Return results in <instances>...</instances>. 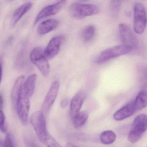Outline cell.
<instances>
[{"label": "cell", "mask_w": 147, "mask_h": 147, "mask_svg": "<svg viewBox=\"0 0 147 147\" xmlns=\"http://www.w3.org/2000/svg\"><path fill=\"white\" fill-rule=\"evenodd\" d=\"M147 130V115L140 114L134 119L131 130L128 136V140L131 143L138 142Z\"/></svg>", "instance_id": "6da1fadb"}, {"label": "cell", "mask_w": 147, "mask_h": 147, "mask_svg": "<svg viewBox=\"0 0 147 147\" xmlns=\"http://www.w3.org/2000/svg\"><path fill=\"white\" fill-rule=\"evenodd\" d=\"M69 12L74 18L80 20L86 16L97 14L99 12V9L94 4L75 3L70 6Z\"/></svg>", "instance_id": "7a4b0ae2"}, {"label": "cell", "mask_w": 147, "mask_h": 147, "mask_svg": "<svg viewBox=\"0 0 147 147\" xmlns=\"http://www.w3.org/2000/svg\"><path fill=\"white\" fill-rule=\"evenodd\" d=\"M31 62L38 68L40 73L45 77L49 75L50 66L47 59L44 54V50L40 47H35L30 54Z\"/></svg>", "instance_id": "3957f363"}, {"label": "cell", "mask_w": 147, "mask_h": 147, "mask_svg": "<svg viewBox=\"0 0 147 147\" xmlns=\"http://www.w3.org/2000/svg\"><path fill=\"white\" fill-rule=\"evenodd\" d=\"M132 48L123 45L108 48L102 52L96 59V63L102 64L113 59L125 55L133 51Z\"/></svg>", "instance_id": "277c9868"}, {"label": "cell", "mask_w": 147, "mask_h": 147, "mask_svg": "<svg viewBox=\"0 0 147 147\" xmlns=\"http://www.w3.org/2000/svg\"><path fill=\"white\" fill-rule=\"evenodd\" d=\"M134 27L135 32L138 34L143 33L147 25L146 12L145 7L141 3H137L134 7Z\"/></svg>", "instance_id": "5b68a950"}, {"label": "cell", "mask_w": 147, "mask_h": 147, "mask_svg": "<svg viewBox=\"0 0 147 147\" xmlns=\"http://www.w3.org/2000/svg\"><path fill=\"white\" fill-rule=\"evenodd\" d=\"M30 121L38 140L48 132L45 116L41 111L33 113L30 117Z\"/></svg>", "instance_id": "8992f818"}, {"label": "cell", "mask_w": 147, "mask_h": 147, "mask_svg": "<svg viewBox=\"0 0 147 147\" xmlns=\"http://www.w3.org/2000/svg\"><path fill=\"white\" fill-rule=\"evenodd\" d=\"M29 98L25 96L22 92L21 90L16 106L15 109L19 119L22 125L25 126L28 124V114L30 107Z\"/></svg>", "instance_id": "52a82bcc"}, {"label": "cell", "mask_w": 147, "mask_h": 147, "mask_svg": "<svg viewBox=\"0 0 147 147\" xmlns=\"http://www.w3.org/2000/svg\"><path fill=\"white\" fill-rule=\"evenodd\" d=\"M119 32L122 45L129 47L133 50L139 45V41L129 27L123 23L119 25Z\"/></svg>", "instance_id": "ba28073f"}, {"label": "cell", "mask_w": 147, "mask_h": 147, "mask_svg": "<svg viewBox=\"0 0 147 147\" xmlns=\"http://www.w3.org/2000/svg\"><path fill=\"white\" fill-rule=\"evenodd\" d=\"M59 88V82L57 80L54 81L52 84L49 91L45 98L41 106V111L45 116L48 115L51 108L55 102Z\"/></svg>", "instance_id": "9c48e42d"}, {"label": "cell", "mask_w": 147, "mask_h": 147, "mask_svg": "<svg viewBox=\"0 0 147 147\" xmlns=\"http://www.w3.org/2000/svg\"><path fill=\"white\" fill-rule=\"evenodd\" d=\"M67 0H57L53 4L48 5L39 13L35 18L34 24L36 25L42 19L55 15L59 12L66 3Z\"/></svg>", "instance_id": "30bf717a"}, {"label": "cell", "mask_w": 147, "mask_h": 147, "mask_svg": "<svg viewBox=\"0 0 147 147\" xmlns=\"http://www.w3.org/2000/svg\"><path fill=\"white\" fill-rule=\"evenodd\" d=\"M64 40V37L61 35L55 36L50 40L44 50V54L47 59L53 58L57 55Z\"/></svg>", "instance_id": "8fae6325"}, {"label": "cell", "mask_w": 147, "mask_h": 147, "mask_svg": "<svg viewBox=\"0 0 147 147\" xmlns=\"http://www.w3.org/2000/svg\"><path fill=\"white\" fill-rule=\"evenodd\" d=\"M86 97L85 92L83 91H80L71 99L70 106V115L71 119L80 112Z\"/></svg>", "instance_id": "7c38bea8"}, {"label": "cell", "mask_w": 147, "mask_h": 147, "mask_svg": "<svg viewBox=\"0 0 147 147\" xmlns=\"http://www.w3.org/2000/svg\"><path fill=\"white\" fill-rule=\"evenodd\" d=\"M135 111L134 101H132L117 111L113 117L116 121H123L133 115Z\"/></svg>", "instance_id": "4fadbf2b"}, {"label": "cell", "mask_w": 147, "mask_h": 147, "mask_svg": "<svg viewBox=\"0 0 147 147\" xmlns=\"http://www.w3.org/2000/svg\"><path fill=\"white\" fill-rule=\"evenodd\" d=\"M59 22L56 19H49L42 22L38 28V32L40 35H45L55 30L58 26Z\"/></svg>", "instance_id": "5bb4252c"}, {"label": "cell", "mask_w": 147, "mask_h": 147, "mask_svg": "<svg viewBox=\"0 0 147 147\" xmlns=\"http://www.w3.org/2000/svg\"><path fill=\"white\" fill-rule=\"evenodd\" d=\"M25 76H20L18 77L12 87L11 92V101L13 107L15 109L16 103L21 92Z\"/></svg>", "instance_id": "9a60e30c"}, {"label": "cell", "mask_w": 147, "mask_h": 147, "mask_svg": "<svg viewBox=\"0 0 147 147\" xmlns=\"http://www.w3.org/2000/svg\"><path fill=\"white\" fill-rule=\"evenodd\" d=\"M37 78V74H32L30 75L23 83L22 92L29 98L32 96L34 91Z\"/></svg>", "instance_id": "2e32d148"}, {"label": "cell", "mask_w": 147, "mask_h": 147, "mask_svg": "<svg viewBox=\"0 0 147 147\" xmlns=\"http://www.w3.org/2000/svg\"><path fill=\"white\" fill-rule=\"evenodd\" d=\"M32 7V3L30 2L26 3L19 7L14 12L12 19L11 23L14 26L21 20L22 16L27 13Z\"/></svg>", "instance_id": "e0dca14e"}, {"label": "cell", "mask_w": 147, "mask_h": 147, "mask_svg": "<svg viewBox=\"0 0 147 147\" xmlns=\"http://www.w3.org/2000/svg\"><path fill=\"white\" fill-rule=\"evenodd\" d=\"M134 101L136 111L140 110L147 106V91L145 90L141 91Z\"/></svg>", "instance_id": "ac0fdd59"}, {"label": "cell", "mask_w": 147, "mask_h": 147, "mask_svg": "<svg viewBox=\"0 0 147 147\" xmlns=\"http://www.w3.org/2000/svg\"><path fill=\"white\" fill-rule=\"evenodd\" d=\"M88 118V115L87 112L80 111L72 119L74 127L76 129L82 127L86 123Z\"/></svg>", "instance_id": "d6986e66"}, {"label": "cell", "mask_w": 147, "mask_h": 147, "mask_svg": "<svg viewBox=\"0 0 147 147\" xmlns=\"http://www.w3.org/2000/svg\"><path fill=\"white\" fill-rule=\"evenodd\" d=\"M116 138V134L115 132L111 130H106L101 134L100 140L102 144L109 145L114 143Z\"/></svg>", "instance_id": "ffe728a7"}, {"label": "cell", "mask_w": 147, "mask_h": 147, "mask_svg": "<svg viewBox=\"0 0 147 147\" xmlns=\"http://www.w3.org/2000/svg\"><path fill=\"white\" fill-rule=\"evenodd\" d=\"M39 140L47 147H62L49 132L45 134Z\"/></svg>", "instance_id": "44dd1931"}, {"label": "cell", "mask_w": 147, "mask_h": 147, "mask_svg": "<svg viewBox=\"0 0 147 147\" xmlns=\"http://www.w3.org/2000/svg\"><path fill=\"white\" fill-rule=\"evenodd\" d=\"M96 32L95 26L92 25H89L84 28L82 32V36L85 42L91 41L94 38Z\"/></svg>", "instance_id": "7402d4cb"}, {"label": "cell", "mask_w": 147, "mask_h": 147, "mask_svg": "<svg viewBox=\"0 0 147 147\" xmlns=\"http://www.w3.org/2000/svg\"><path fill=\"white\" fill-rule=\"evenodd\" d=\"M121 4L118 0H111L110 3V9L114 15H116L119 13L121 8Z\"/></svg>", "instance_id": "603a6c76"}, {"label": "cell", "mask_w": 147, "mask_h": 147, "mask_svg": "<svg viewBox=\"0 0 147 147\" xmlns=\"http://www.w3.org/2000/svg\"><path fill=\"white\" fill-rule=\"evenodd\" d=\"M6 129L5 115L3 111L0 109V131L2 133H5Z\"/></svg>", "instance_id": "cb8c5ba5"}, {"label": "cell", "mask_w": 147, "mask_h": 147, "mask_svg": "<svg viewBox=\"0 0 147 147\" xmlns=\"http://www.w3.org/2000/svg\"><path fill=\"white\" fill-rule=\"evenodd\" d=\"M3 147H15L13 141L9 134H7L5 136L3 142Z\"/></svg>", "instance_id": "d4e9b609"}, {"label": "cell", "mask_w": 147, "mask_h": 147, "mask_svg": "<svg viewBox=\"0 0 147 147\" xmlns=\"http://www.w3.org/2000/svg\"><path fill=\"white\" fill-rule=\"evenodd\" d=\"M69 104V100L67 98L63 99L61 102V107L63 109H65L67 107Z\"/></svg>", "instance_id": "484cf974"}, {"label": "cell", "mask_w": 147, "mask_h": 147, "mask_svg": "<svg viewBox=\"0 0 147 147\" xmlns=\"http://www.w3.org/2000/svg\"><path fill=\"white\" fill-rule=\"evenodd\" d=\"M3 99L2 95L0 93V109H3Z\"/></svg>", "instance_id": "4316f807"}, {"label": "cell", "mask_w": 147, "mask_h": 147, "mask_svg": "<svg viewBox=\"0 0 147 147\" xmlns=\"http://www.w3.org/2000/svg\"><path fill=\"white\" fill-rule=\"evenodd\" d=\"M2 77V69L1 65V61H0V84L1 81Z\"/></svg>", "instance_id": "83f0119b"}, {"label": "cell", "mask_w": 147, "mask_h": 147, "mask_svg": "<svg viewBox=\"0 0 147 147\" xmlns=\"http://www.w3.org/2000/svg\"><path fill=\"white\" fill-rule=\"evenodd\" d=\"M66 147H78L73 144L70 143H68L66 144Z\"/></svg>", "instance_id": "f1b7e54d"}, {"label": "cell", "mask_w": 147, "mask_h": 147, "mask_svg": "<svg viewBox=\"0 0 147 147\" xmlns=\"http://www.w3.org/2000/svg\"><path fill=\"white\" fill-rule=\"evenodd\" d=\"M80 2H86L88 1L89 0H78Z\"/></svg>", "instance_id": "f546056e"}]
</instances>
